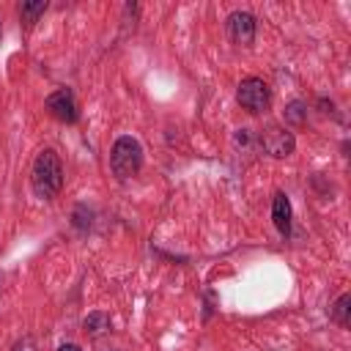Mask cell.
<instances>
[{"label": "cell", "mask_w": 351, "mask_h": 351, "mask_svg": "<svg viewBox=\"0 0 351 351\" xmlns=\"http://www.w3.org/2000/svg\"><path fill=\"white\" fill-rule=\"evenodd\" d=\"M329 318L337 324V326H348L351 324V293H343L335 304H332V310H329Z\"/></svg>", "instance_id": "cell-8"}, {"label": "cell", "mask_w": 351, "mask_h": 351, "mask_svg": "<svg viewBox=\"0 0 351 351\" xmlns=\"http://www.w3.org/2000/svg\"><path fill=\"white\" fill-rule=\"evenodd\" d=\"M271 219H274V228L288 236L291 233V200L285 192H277L274 200H271Z\"/></svg>", "instance_id": "cell-7"}, {"label": "cell", "mask_w": 351, "mask_h": 351, "mask_svg": "<svg viewBox=\"0 0 351 351\" xmlns=\"http://www.w3.org/2000/svg\"><path fill=\"white\" fill-rule=\"evenodd\" d=\"M11 351H38V346H36V337L33 335H22L14 346H11Z\"/></svg>", "instance_id": "cell-12"}, {"label": "cell", "mask_w": 351, "mask_h": 351, "mask_svg": "<svg viewBox=\"0 0 351 351\" xmlns=\"http://www.w3.org/2000/svg\"><path fill=\"white\" fill-rule=\"evenodd\" d=\"M44 107H47V112H49L55 121H60V123H77V118H80V112H77V99H74V93H71L69 88L52 90V93L44 99Z\"/></svg>", "instance_id": "cell-5"}, {"label": "cell", "mask_w": 351, "mask_h": 351, "mask_svg": "<svg viewBox=\"0 0 351 351\" xmlns=\"http://www.w3.org/2000/svg\"><path fill=\"white\" fill-rule=\"evenodd\" d=\"M307 118V104L304 101H291L288 110H285V121L293 123V126H302Z\"/></svg>", "instance_id": "cell-11"}, {"label": "cell", "mask_w": 351, "mask_h": 351, "mask_svg": "<svg viewBox=\"0 0 351 351\" xmlns=\"http://www.w3.org/2000/svg\"><path fill=\"white\" fill-rule=\"evenodd\" d=\"M258 143H261V148H263L269 156H274V159H285V156H291L293 148H296L293 134H291L285 126H277V123H274V126H266Z\"/></svg>", "instance_id": "cell-4"}, {"label": "cell", "mask_w": 351, "mask_h": 351, "mask_svg": "<svg viewBox=\"0 0 351 351\" xmlns=\"http://www.w3.org/2000/svg\"><path fill=\"white\" fill-rule=\"evenodd\" d=\"M107 329H110V318H107L104 313H93V315L85 318V332H88V335H101V332H107Z\"/></svg>", "instance_id": "cell-10"}, {"label": "cell", "mask_w": 351, "mask_h": 351, "mask_svg": "<svg viewBox=\"0 0 351 351\" xmlns=\"http://www.w3.org/2000/svg\"><path fill=\"white\" fill-rule=\"evenodd\" d=\"M30 186L33 195L41 200H52L63 189V162L52 148H44L30 167Z\"/></svg>", "instance_id": "cell-1"}, {"label": "cell", "mask_w": 351, "mask_h": 351, "mask_svg": "<svg viewBox=\"0 0 351 351\" xmlns=\"http://www.w3.org/2000/svg\"><path fill=\"white\" fill-rule=\"evenodd\" d=\"M228 36L239 47H250L255 38V16L250 11H233L228 16Z\"/></svg>", "instance_id": "cell-6"}, {"label": "cell", "mask_w": 351, "mask_h": 351, "mask_svg": "<svg viewBox=\"0 0 351 351\" xmlns=\"http://www.w3.org/2000/svg\"><path fill=\"white\" fill-rule=\"evenodd\" d=\"M140 167H143V145L129 134L118 137L112 143V148H110V170H112V176L118 181H129V178H134L140 173Z\"/></svg>", "instance_id": "cell-2"}, {"label": "cell", "mask_w": 351, "mask_h": 351, "mask_svg": "<svg viewBox=\"0 0 351 351\" xmlns=\"http://www.w3.org/2000/svg\"><path fill=\"white\" fill-rule=\"evenodd\" d=\"M236 101H239L247 112L261 115V112H266L269 104H271V90H269V85H266L261 77H247V80L239 82Z\"/></svg>", "instance_id": "cell-3"}, {"label": "cell", "mask_w": 351, "mask_h": 351, "mask_svg": "<svg viewBox=\"0 0 351 351\" xmlns=\"http://www.w3.org/2000/svg\"><path fill=\"white\" fill-rule=\"evenodd\" d=\"M44 11H47V0H27V3L19 5V16H22V22H27V25H33Z\"/></svg>", "instance_id": "cell-9"}, {"label": "cell", "mask_w": 351, "mask_h": 351, "mask_svg": "<svg viewBox=\"0 0 351 351\" xmlns=\"http://www.w3.org/2000/svg\"><path fill=\"white\" fill-rule=\"evenodd\" d=\"M58 351H82V348H80V346H74V343H63Z\"/></svg>", "instance_id": "cell-13"}]
</instances>
